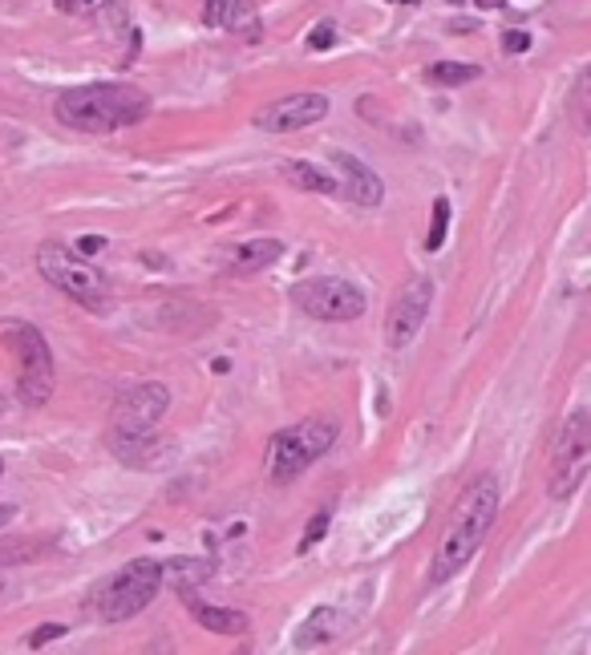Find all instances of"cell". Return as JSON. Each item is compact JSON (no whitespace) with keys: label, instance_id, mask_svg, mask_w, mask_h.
Wrapping results in <instances>:
<instances>
[{"label":"cell","instance_id":"obj_3","mask_svg":"<svg viewBox=\"0 0 591 655\" xmlns=\"http://www.w3.org/2000/svg\"><path fill=\"white\" fill-rule=\"evenodd\" d=\"M340 425L328 417H308L300 425H288L280 429L272 441H267V482L272 485H288L296 482L300 473H308L316 461L325 458L328 449L337 446Z\"/></svg>","mask_w":591,"mask_h":655},{"label":"cell","instance_id":"obj_22","mask_svg":"<svg viewBox=\"0 0 591 655\" xmlns=\"http://www.w3.org/2000/svg\"><path fill=\"white\" fill-rule=\"evenodd\" d=\"M69 635V627L65 623H41V627H33L29 631V640H25V647L29 652H41L45 643H53V640H65Z\"/></svg>","mask_w":591,"mask_h":655},{"label":"cell","instance_id":"obj_9","mask_svg":"<svg viewBox=\"0 0 591 655\" xmlns=\"http://www.w3.org/2000/svg\"><path fill=\"white\" fill-rule=\"evenodd\" d=\"M429 308H434V280H429V275L405 280V287L390 304V316H385V345H390L393 352H402V348L414 345L417 332H422V324L429 320Z\"/></svg>","mask_w":591,"mask_h":655},{"label":"cell","instance_id":"obj_4","mask_svg":"<svg viewBox=\"0 0 591 655\" xmlns=\"http://www.w3.org/2000/svg\"><path fill=\"white\" fill-rule=\"evenodd\" d=\"M163 591V563L158 558H134L127 567H118L98 591L89 594V611L106 623H127L139 611L154 603V594Z\"/></svg>","mask_w":591,"mask_h":655},{"label":"cell","instance_id":"obj_8","mask_svg":"<svg viewBox=\"0 0 591 655\" xmlns=\"http://www.w3.org/2000/svg\"><path fill=\"white\" fill-rule=\"evenodd\" d=\"M292 299H296V308H300L304 316L325 320V324L361 320L365 308H369L365 292H361L357 284H349V280H337V275H316V280H304V284H296Z\"/></svg>","mask_w":591,"mask_h":655},{"label":"cell","instance_id":"obj_21","mask_svg":"<svg viewBox=\"0 0 591 655\" xmlns=\"http://www.w3.org/2000/svg\"><path fill=\"white\" fill-rule=\"evenodd\" d=\"M65 13L81 17V21H98L106 13H118L122 9V0H62Z\"/></svg>","mask_w":591,"mask_h":655},{"label":"cell","instance_id":"obj_12","mask_svg":"<svg viewBox=\"0 0 591 655\" xmlns=\"http://www.w3.org/2000/svg\"><path fill=\"white\" fill-rule=\"evenodd\" d=\"M332 166L344 174L340 195L349 198L352 207H381V198H385V183H381V174L373 171V166H365L361 159H352L349 150H332Z\"/></svg>","mask_w":591,"mask_h":655},{"label":"cell","instance_id":"obj_2","mask_svg":"<svg viewBox=\"0 0 591 655\" xmlns=\"http://www.w3.org/2000/svg\"><path fill=\"white\" fill-rule=\"evenodd\" d=\"M146 113H151V98L127 81H94V86L65 89L53 106V118L77 134H118L127 125H139Z\"/></svg>","mask_w":591,"mask_h":655},{"label":"cell","instance_id":"obj_31","mask_svg":"<svg viewBox=\"0 0 591 655\" xmlns=\"http://www.w3.org/2000/svg\"><path fill=\"white\" fill-rule=\"evenodd\" d=\"M402 4H409V0H402Z\"/></svg>","mask_w":591,"mask_h":655},{"label":"cell","instance_id":"obj_19","mask_svg":"<svg viewBox=\"0 0 591 655\" xmlns=\"http://www.w3.org/2000/svg\"><path fill=\"white\" fill-rule=\"evenodd\" d=\"M479 77H482V65H470V62L429 65V81H434V86H466V81H479Z\"/></svg>","mask_w":591,"mask_h":655},{"label":"cell","instance_id":"obj_11","mask_svg":"<svg viewBox=\"0 0 591 655\" xmlns=\"http://www.w3.org/2000/svg\"><path fill=\"white\" fill-rule=\"evenodd\" d=\"M320 118H328L325 94H288V98H276L267 101L264 110H255L252 122L267 134H292V130L316 125Z\"/></svg>","mask_w":591,"mask_h":655},{"label":"cell","instance_id":"obj_1","mask_svg":"<svg viewBox=\"0 0 591 655\" xmlns=\"http://www.w3.org/2000/svg\"><path fill=\"white\" fill-rule=\"evenodd\" d=\"M494 518H499V482L491 473H482L466 485V494L458 498L450 522L438 538V550L429 558V582L441 587L453 575H462V567H470V558L479 555V546L486 543Z\"/></svg>","mask_w":591,"mask_h":655},{"label":"cell","instance_id":"obj_30","mask_svg":"<svg viewBox=\"0 0 591 655\" xmlns=\"http://www.w3.org/2000/svg\"><path fill=\"white\" fill-rule=\"evenodd\" d=\"M0 594H4V579H0Z\"/></svg>","mask_w":591,"mask_h":655},{"label":"cell","instance_id":"obj_23","mask_svg":"<svg viewBox=\"0 0 591 655\" xmlns=\"http://www.w3.org/2000/svg\"><path fill=\"white\" fill-rule=\"evenodd\" d=\"M328 518H332V514H328V510H316V514H313V522H308V531H304V538H300V555H304V550H313V546L320 543V538H325V531H328Z\"/></svg>","mask_w":591,"mask_h":655},{"label":"cell","instance_id":"obj_18","mask_svg":"<svg viewBox=\"0 0 591 655\" xmlns=\"http://www.w3.org/2000/svg\"><path fill=\"white\" fill-rule=\"evenodd\" d=\"M284 178H288L292 186L308 190V195H340V183L328 171H320L316 162H300V159L284 162Z\"/></svg>","mask_w":591,"mask_h":655},{"label":"cell","instance_id":"obj_5","mask_svg":"<svg viewBox=\"0 0 591 655\" xmlns=\"http://www.w3.org/2000/svg\"><path fill=\"white\" fill-rule=\"evenodd\" d=\"M0 340L17 348L21 357V376H17V396L21 405L41 408L57 389V364H53V348L29 320H4L0 324Z\"/></svg>","mask_w":591,"mask_h":655},{"label":"cell","instance_id":"obj_13","mask_svg":"<svg viewBox=\"0 0 591 655\" xmlns=\"http://www.w3.org/2000/svg\"><path fill=\"white\" fill-rule=\"evenodd\" d=\"M203 25L243 33L248 41L260 37V17H255L252 0H203Z\"/></svg>","mask_w":591,"mask_h":655},{"label":"cell","instance_id":"obj_29","mask_svg":"<svg viewBox=\"0 0 591 655\" xmlns=\"http://www.w3.org/2000/svg\"><path fill=\"white\" fill-rule=\"evenodd\" d=\"M0 478H4V458H0Z\"/></svg>","mask_w":591,"mask_h":655},{"label":"cell","instance_id":"obj_28","mask_svg":"<svg viewBox=\"0 0 591 655\" xmlns=\"http://www.w3.org/2000/svg\"><path fill=\"white\" fill-rule=\"evenodd\" d=\"M474 4H479V9H499L503 0H474Z\"/></svg>","mask_w":591,"mask_h":655},{"label":"cell","instance_id":"obj_26","mask_svg":"<svg viewBox=\"0 0 591 655\" xmlns=\"http://www.w3.org/2000/svg\"><path fill=\"white\" fill-rule=\"evenodd\" d=\"M101 248H106V239H101V236H86L81 243H77V255H98Z\"/></svg>","mask_w":591,"mask_h":655},{"label":"cell","instance_id":"obj_15","mask_svg":"<svg viewBox=\"0 0 591 655\" xmlns=\"http://www.w3.org/2000/svg\"><path fill=\"white\" fill-rule=\"evenodd\" d=\"M183 603H187V611L195 615V623H199V627H207V631H215V635H243V631H248V615H243V611L203 603L195 591L183 594Z\"/></svg>","mask_w":591,"mask_h":655},{"label":"cell","instance_id":"obj_20","mask_svg":"<svg viewBox=\"0 0 591 655\" xmlns=\"http://www.w3.org/2000/svg\"><path fill=\"white\" fill-rule=\"evenodd\" d=\"M446 231H450V198L438 195V198H434V223H429L426 251H441V243H446Z\"/></svg>","mask_w":591,"mask_h":655},{"label":"cell","instance_id":"obj_24","mask_svg":"<svg viewBox=\"0 0 591 655\" xmlns=\"http://www.w3.org/2000/svg\"><path fill=\"white\" fill-rule=\"evenodd\" d=\"M332 45H337V25H332V21H320V25L313 29V37H308V50L325 53L332 50Z\"/></svg>","mask_w":591,"mask_h":655},{"label":"cell","instance_id":"obj_7","mask_svg":"<svg viewBox=\"0 0 591 655\" xmlns=\"http://www.w3.org/2000/svg\"><path fill=\"white\" fill-rule=\"evenodd\" d=\"M588 470H591V417H588V408H576V413L563 421L559 441H555L551 485H547V494H551L555 502L571 498L579 485L588 482Z\"/></svg>","mask_w":591,"mask_h":655},{"label":"cell","instance_id":"obj_14","mask_svg":"<svg viewBox=\"0 0 591 655\" xmlns=\"http://www.w3.org/2000/svg\"><path fill=\"white\" fill-rule=\"evenodd\" d=\"M215 579V558L211 555H178L163 563V582H171L178 594L199 591Z\"/></svg>","mask_w":591,"mask_h":655},{"label":"cell","instance_id":"obj_17","mask_svg":"<svg viewBox=\"0 0 591 655\" xmlns=\"http://www.w3.org/2000/svg\"><path fill=\"white\" fill-rule=\"evenodd\" d=\"M337 615H340L337 607H316L313 615L296 627V647H300V652H316V647L332 643V635H337Z\"/></svg>","mask_w":591,"mask_h":655},{"label":"cell","instance_id":"obj_27","mask_svg":"<svg viewBox=\"0 0 591 655\" xmlns=\"http://www.w3.org/2000/svg\"><path fill=\"white\" fill-rule=\"evenodd\" d=\"M17 510L13 506H0V531H4V526H9V518H13Z\"/></svg>","mask_w":591,"mask_h":655},{"label":"cell","instance_id":"obj_10","mask_svg":"<svg viewBox=\"0 0 591 655\" xmlns=\"http://www.w3.org/2000/svg\"><path fill=\"white\" fill-rule=\"evenodd\" d=\"M171 408V389L163 381H139L122 389L113 401V429L122 433H151Z\"/></svg>","mask_w":591,"mask_h":655},{"label":"cell","instance_id":"obj_25","mask_svg":"<svg viewBox=\"0 0 591 655\" xmlns=\"http://www.w3.org/2000/svg\"><path fill=\"white\" fill-rule=\"evenodd\" d=\"M503 50L506 53H527L530 50V33H523V29H506V33H503Z\"/></svg>","mask_w":591,"mask_h":655},{"label":"cell","instance_id":"obj_6","mask_svg":"<svg viewBox=\"0 0 591 655\" xmlns=\"http://www.w3.org/2000/svg\"><path fill=\"white\" fill-rule=\"evenodd\" d=\"M37 272L41 280L57 287L62 296L77 299V304H86V308L94 312L110 308V284H106V275H101L86 255H77L74 248H65V243H41Z\"/></svg>","mask_w":591,"mask_h":655},{"label":"cell","instance_id":"obj_16","mask_svg":"<svg viewBox=\"0 0 591 655\" xmlns=\"http://www.w3.org/2000/svg\"><path fill=\"white\" fill-rule=\"evenodd\" d=\"M276 260H284V239H252V243L236 248V255H231V263H227V272L231 275H260V272H267Z\"/></svg>","mask_w":591,"mask_h":655}]
</instances>
